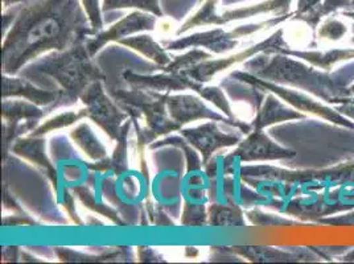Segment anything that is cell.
I'll list each match as a JSON object with an SVG mask.
<instances>
[{"mask_svg":"<svg viewBox=\"0 0 354 264\" xmlns=\"http://www.w3.org/2000/svg\"><path fill=\"white\" fill-rule=\"evenodd\" d=\"M95 35L78 0H32L14 19L3 43V72L16 74L45 52L65 50Z\"/></svg>","mask_w":354,"mask_h":264,"instance_id":"6da1fadb","label":"cell"},{"mask_svg":"<svg viewBox=\"0 0 354 264\" xmlns=\"http://www.w3.org/2000/svg\"><path fill=\"white\" fill-rule=\"evenodd\" d=\"M245 69L277 85L310 93L330 104L345 98L349 86L348 77L341 78V70L332 74L322 69L317 70L281 53H259L245 62Z\"/></svg>","mask_w":354,"mask_h":264,"instance_id":"7a4b0ae2","label":"cell"},{"mask_svg":"<svg viewBox=\"0 0 354 264\" xmlns=\"http://www.w3.org/2000/svg\"><path fill=\"white\" fill-rule=\"evenodd\" d=\"M86 41L55 52L30 68V70L45 74L59 84L64 106L77 102L91 84L104 79L102 70L91 61L93 56L88 52Z\"/></svg>","mask_w":354,"mask_h":264,"instance_id":"3957f363","label":"cell"},{"mask_svg":"<svg viewBox=\"0 0 354 264\" xmlns=\"http://www.w3.org/2000/svg\"><path fill=\"white\" fill-rule=\"evenodd\" d=\"M109 94L130 115L133 122H138L142 117L146 119L147 129H138L139 142L142 144L152 143L169 132L181 130V126L167 114V93L162 94L146 88L123 90L110 88Z\"/></svg>","mask_w":354,"mask_h":264,"instance_id":"277c9868","label":"cell"},{"mask_svg":"<svg viewBox=\"0 0 354 264\" xmlns=\"http://www.w3.org/2000/svg\"><path fill=\"white\" fill-rule=\"evenodd\" d=\"M242 176L259 177L268 181L286 182L290 187L301 185L310 189H324L339 185H354V160L342 162L325 169L286 171L268 165H254L241 168Z\"/></svg>","mask_w":354,"mask_h":264,"instance_id":"5b68a950","label":"cell"},{"mask_svg":"<svg viewBox=\"0 0 354 264\" xmlns=\"http://www.w3.org/2000/svg\"><path fill=\"white\" fill-rule=\"evenodd\" d=\"M290 16H294V14L290 15L277 16L274 19H270L267 21H262L258 24H250V26H241L238 28L232 30H225L222 28L218 30H207L203 33L192 35L188 37H180L175 41L167 43L165 48L169 50H183L187 48H196V46H204L209 49L213 53H225L236 48L238 44V40L246 36L254 35L265 27H275L290 19Z\"/></svg>","mask_w":354,"mask_h":264,"instance_id":"8992f818","label":"cell"},{"mask_svg":"<svg viewBox=\"0 0 354 264\" xmlns=\"http://www.w3.org/2000/svg\"><path fill=\"white\" fill-rule=\"evenodd\" d=\"M232 77L238 81L246 82L251 86H255L259 90H267V91L278 95V98H281L283 101L291 104L297 111H306V113H310L313 115L322 117L325 120L332 122L335 124L354 130V122H352V119L341 115L336 109H330L323 103L317 102L299 91L284 88V86L277 85L270 81H266L259 77H255L254 74L249 73V72H246V73L245 72H234L232 74Z\"/></svg>","mask_w":354,"mask_h":264,"instance_id":"52a82bcc","label":"cell"},{"mask_svg":"<svg viewBox=\"0 0 354 264\" xmlns=\"http://www.w3.org/2000/svg\"><path fill=\"white\" fill-rule=\"evenodd\" d=\"M354 209V185H342L335 191L300 197L287 202L283 211L303 220H317Z\"/></svg>","mask_w":354,"mask_h":264,"instance_id":"ba28073f","label":"cell"},{"mask_svg":"<svg viewBox=\"0 0 354 264\" xmlns=\"http://www.w3.org/2000/svg\"><path fill=\"white\" fill-rule=\"evenodd\" d=\"M81 101L85 104L88 119L117 142L126 124H123V122H127L130 115L113 100L110 94H106L102 81L91 84L82 94Z\"/></svg>","mask_w":354,"mask_h":264,"instance_id":"9c48e42d","label":"cell"},{"mask_svg":"<svg viewBox=\"0 0 354 264\" xmlns=\"http://www.w3.org/2000/svg\"><path fill=\"white\" fill-rule=\"evenodd\" d=\"M296 158L295 151L281 147L272 142L263 130L254 129L248 138L238 143V147L223 160V171L233 172L236 162H271Z\"/></svg>","mask_w":354,"mask_h":264,"instance_id":"30bf717a","label":"cell"},{"mask_svg":"<svg viewBox=\"0 0 354 264\" xmlns=\"http://www.w3.org/2000/svg\"><path fill=\"white\" fill-rule=\"evenodd\" d=\"M167 109H168L169 117L177 122L181 127L191 122L207 119V120H216V122L229 124L234 129L241 130L242 133H246V135L254 130L251 124H246V122H241L238 119H230V117L227 119L222 117L221 114L212 111L200 98L193 95H168Z\"/></svg>","mask_w":354,"mask_h":264,"instance_id":"8fae6325","label":"cell"},{"mask_svg":"<svg viewBox=\"0 0 354 264\" xmlns=\"http://www.w3.org/2000/svg\"><path fill=\"white\" fill-rule=\"evenodd\" d=\"M180 133L203 155V164H207L216 151L234 146L242 140L241 133L220 130L216 120L204 123L196 129H181Z\"/></svg>","mask_w":354,"mask_h":264,"instance_id":"7c38bea8","label":"cell"},{"mask_svg":"<svg viewBox=\"0 0 354 264\" xmlns=\"http://www.w3.org/2000/svg\"><path fill=\"white\" fill-rule=\"evenodd\" d=\"M156 19L155 16L146 15L140 12H133L130 15L123 17L117 24H114L111 28L104 32H98L91 39H88V52L91 56H94L101 48L110 41H120L123 37L130 36L136 32L142 30H155Z\"/></svg>","mask_w":354,"mask_h":264,"instance_id":"4fadbf2b","label":"cell"},{"mask_svg":"<svg viewBox=\"0 0 354 264\" xmlns=\"http://www.w3.org/2000/svg\"><path fill=\"white\" fill-rule=\"evenodd\" d=\"M233 251L249 258L252 262L271 263V262H283V263H295V262H319L323 256L316 251L315 247H299V249H281L272 247H261V246H238L233 247Z\"/></svg>","mask_w":354,"mask_h":264,"instance_id":"5bb4252c","label":"cell"},{"mask_svg":"<svg viewBox=\"0 0 354 264\" xmlns=\"http://www.w3.org/2000/svg\"><path fill=\"white\" fill-rule=\"evenodd\" d=\"M21 97L37 106H43L49 110L64 106V97L59 88L56 90H43L36 88L28 79L24 78H11L7 74L3 77V98Z\"/></svg>","mask_w":354,"mask_h":264,"instance_id":"9a60e30c","label":"cell"},{"mask_svg":"<svg viewBox=\"0 0 354 264\" xmlns=\"http://www.w3.org/2000/svg\"><path fill=\"white\" fill-rule=\"evenodd\" d=\"M126 82L136 88H146L159 93H169V91H178V90H196L200 82L189 78L188 75L183 73H168L164 72L158 75H139L135 73L124 74Z\"/></svg>","mask_w":354,"mask_h":264,"instance_id":"2e32d148","label":"cell"},{"mask_svg":"<svg viewBox=\"0 0 354 264\" xmlns=\"http://www.w3.org/2000/svg\"><path fill=\"white\" fill-rule=\"evenodd\" d=\"M277 53L291 56L295 59H304L312 66L319 68L325 72H330L332 68L339 62L354 59V48L332 49L326 52H320V50H294L290 48V45L286 44L279 48Z\"/></svg>","mask_w":354,"mask_h":264,"instance_id":"e0dca14e","label":"cell"},{"mask_svg":"<svg viewBox=\"0 0 354 264\" xmlns=\"http://www.w3.org/2000/svg\"><path fill=\"white\" fill-rule=\"evenodd\" d=\"M304 117L306 115L300 114L296 109H290L284 106L274 94H268L265 98L263 106L258 110L257 117L251 123V126L252 129L263 130L267 126H271L275 123L294 120V119H303Z\"/></svg>","mask_w":354,"mask_h":264,"instance_id":"ac0fdd59","label":"cell"},{"mask_svg":"<svg viewBox=\"0 0 354 264\" xmlns=\"http://www.w3.org/2000/svg\"><path fill=\"white\" fill-rule=\"evenodd\" d=\"M12 152L16 155L39 165L55 185H57V172L45 155V140L40 136H30V139H17L12 144Z\"/></svg>","mask_w":354,"mask_h":264,"instance_id":"d6986e66","label":"cell"},{"mask_svg":"<svg viewBox=\"0 0 354 264\" xmlns=\"http://www.w3.org/2000/svg\"><path fill=\"white\" fill-rule=\"evenodd\" d=\"M119 43L124 45V46L131 48L136 52H139L140 55H143L148 59L159 64L162 68L167 66L172 61L171 57L168 56V53L165 52V49H162V45L158 44L151 36H147V35L122 39Z\"/></svg>","mask_w":354,"mask_h":264,"instance_id":"ffe728a7","label":"cell"},{"mask_svg":"<svg viewBox=\"0 0 354 264\" xmlns=\"http://www.w3.org/2000/svg\"><path fill=\"white\" fill-rule=\"evenodd\" d=\"M71 136L75 142V144L81 148L90 159L102 160L106 158V148L86 123H81L77 129H74L73 131L71 132Z\"/></svg>","mask_w":354,"mask_h":264,"instance_id":"44dd1931","label":"cell"},{"mask_svg":"<svg viewBox=\"0 0 354 264\" xmlns=\"http://www.w3.org/2000/svg\"><path fill=\"white\" fill-rule=\"evenodd\" d=\"M46 114L43 109H39L37 104L26 101H3L1 115L7 123H20L30 119H41Z\"/></svg>","mask_w":354,"mask_h":264,"instance_id":"7402d4cb","label":"cell"},{"mask_svg":"<svg viewBox=\"0 0 354 264\" xmlns=\"http://www.w3.org/2000/svg\"><path fill=\"white\" fill-rule=\"evenodd\" d=\"M209 218H210V225L217 227H233V226L246 225V222L243 220V213L241 207L236 204L210 206Z\"/></svg>","mask_w":354,"mask_h":264,"instance_id":"603a6c76","label":"cell"},{"mask_svg":"<svg viewBox=\"0 0 354 264\" xmlns=\"http://www.w3.org/2000/svg\"><path fill=\"white\" fill-rule=\"evenodd\" d=\"M353 6L352 0H322L319 4H316L312 10L308 12H306L304 15L297 17L296 20L304 21L306 24H308L312 30H316V27L319 26L320 20L324 16L333 14L335 11H337L342 7H351Z\"/></svg>","mask_w":354,"mask_h":264,"instance_id":"cb8c5ba5","label":"cell"},{"mask_svg":"<svg viewBox=\"0 0 354 264\" xmlns=\"http://www.w3.org/2000/svg\"><path fill=\"white\" fill-rule=\"evenodd\" d=\"M88 117L86 115V110H80V111H68V113H62L57 117H52L49 120H46L41 126L36 127L30 136H43L48 132L55 131V130H59L64 127H68L71 124H73L75 122L81 120L82 117Z\"/></svg>","mask_w":354,"mask_h":264,"instance_id":"d4e9b609","label":"cell"},{"mask_svg":"<svg viewBox=\"0 0 354 264\" xmlns=\"http://www.w3.org/2000/svg\"><path fill=\"white\" fill-rule=\"evenodd\" d=\"M212 59V55L207 53L205 50L200 49H193L191 52L185 53L184 56L176 57L174 61H171L167 66H164V72L168 73H184L189 69L194 68L196 65Z\"/></svg>","mask_w":354,"mask_h":264,"instance_id":"484cf974","label":"cell"},{"mask_svg":"<svg viewBox=\"0 0 354 264\" xmlns=\"http://www.w3.org/2000/svg\"><path fill=\"white\" fill-rule=\"evenodd\" d=\"M117 8H139L155 16H162L159 0H104V11Z\"/></svg>","mask_w":354,"mask_h":264,"instance_id":"4316f807","label":"cell"},{"mask_svg":"<svg viewBox=\"0 0 354 264\" xmlns=\"http://www.w3.org/2000/svg\"><path fill=\"white\" fill-rule=\"evenodd\" d=\"M216 3H217V0H207L204 7L180 28L177 35H181L183 32H187L191 28L200 27V26H214V21H216V17H217V15H216Z\"/></svg>","mask_w":354,"mask_h":264,"instance_id":"83f0119b","label":"cell"},{"mask_svg":"<svg viewBox=\"0 0 354 264\" xmlns=\"http://www.w3.org/2000/svg\"><path fill=\"white\" fill-rule=\"evenodd\" d=\"M197 94H200L203 98H205L207 101H210L212 103H214L222 113L226 114V117H230V119H236L233 117V113H232V109L229 106V102L225 97V94L222 93L221 88H205L203 84H200L196 90H194Z\"/></svg>","mask_w":354,"mask_h":264,"instance_id":"f1b7e54d","label":"cell"},{"mask_svg":"<svg viewBox=\"0 0 354 264\" xmlns=\"http://www.w3.org/2000/svg\"><path fill=\"white\" fill-rule=\"evenodd\" d=\"M348 33V27L337 19H328L319 30L320 40L339 41Z\"/></svg>","mask_w":354,"mask_h":264,"instance_id":"f546056e","label":"cell"},{"mask_svg":"<svg viewBox=\"0 0 354 264\" xmlns=\"http://www.w3.org/2000/svg\"><path fill=\"white\" fill-rule=\"evenodd\" d=\"M73 189L74 191L77 193V197H78V198H80L85 205L88 206V207H91V206H100V207H94V210H95V211H98L100 214H104V216H107L110 220H114L117 225H123V223H122V220H119L117 213H115L114 210H110V209H107V210H106V207H104V206L98 205V204L95 202L94 196H91L86 188H84V187H77V188H73Z\"/></svg>","mask_w":354,"mask_h":264,"instance_id":"4dcf8cb0","label":"cell"},{"mask_svg":"<svg viewBox=\"0 0 354 264\" xmlns=\"http://www.w3.org/2000/svg\"><path fill=\"white\" fill-rule=\"evenodd\" d=\"M207 220L205 207L203 205L187 204L184 207L181 223L184 226H204Z\"/></svg>","mask_w":354,"mask_h":264,"instance_id":"1f68e13d","label":"cell"},{"mask_svg":"<svg viewBox=\"0 0 354 264\" xmlns=\"http://www.w3.org/2000/svg\"><path fill=\"white\" fill-rule=\"evenodd\" d=\"M82 6L85 8V12L88 17V21L91 23L93 28L98 33L102 30V15H101V7L100 0H82Z\"/></svg>","mask_w":354,"mask_h":264,"instance_id":"d6a6232c","label":"cell"},{"mask_svg":"<svg viewBox=\"0 0 354 264\" xmlns=\"http://www.w3.org/2000/svg\"><path fill=\"white\" fill-rule=\"evenodd\" d=\"M320 225H328V226H336V227H354V210L346 213V214H339L335 217H324L322 220H317Z\"/></svg>","mask_w":354,"mask_h":264,"instance_id":"836d02e7","label":"cell"},{"mask_svg":"<svg viewBox=\"0 0 354 264\" xmlns=\"http://www.w3.org/2000/svg\"><path fill=\"white\" fill-rule=\"evenodd\" d=\"M139 258L142 262H162V255L148 247H139Z\"/></svg>","mask_w":354,"mask_h":264,"instance_id":"e575fe53","label":"cell"},{"mask_svg":"<svg viewBox=\"0 0 354 264\" xmlns=\"http://www.w3.org/2000/svg\"><path fill=\"white\" fill-rule=\"evenodd\" d=\"M335 109L339 111L341 115H344V117H349V119L354 120V104L341 103V104H337Z\"/></svg>","mask_w":354,"mask_h":264,"instance_id":"d590c367","label":"cell"},{"mask_svg":"<svg viewBox=\"0 0 354 264\" xmlns=\"http://www.w3.org/2000/svg\"><path fill=\"white\" fill-rule=\"evenodd\" d=\"M12 218V222H8V223H6V226H8V225H14V226H19V225H36V222L33 220H30V217H27V216H12L11 217Z\"/></svg>","mask_w":354,"mask_h":264,"instance_id":"8d00e7d4","label":"cell"},{"mask_svg":"<svg viewBox=\"0 0 354 264\" xmlns=\"http://www.w3.org/2000/svg\"><path fill=\"white\" fill-rule=\"evenodd\" d=\"M341 262H354V249H348L345 255H339Z\"/></svg>","mask_w":354,"mask_h":264,"instance_id":"74e56055","label":"cell"},{"mask_svg":"<svg viewBox=\"0 0 354 264\" xmlns=\"http://www.w3.org/2000/svg\"><path fill=\"white\" fill-rule=\"evenodd\" d=\"M341 103H349V104H354V97H346V98H341L337 101L336 104H341Z\"/></svg>","mask_w":354,"mask_h":264,"instance_id":"f35d334b","label":"cell"},{"mask_svg":"<svg viewBox=\"0 0 354 264\" xmlns=\"http://www.w3.org/2000/svg\"><path fill=\"white\" fill-rule=\"evenodd\" d=\"M21 1H26V0H3V4H4V7H10V6H12V4L21 3Z\"/></svg>","mask_w":354,"mask_h":264,"instance_id":"ab89813d","label":"cell"},{"mask_svg":"<svg viewBox=\"0 0 354 264\" xmlns=\"http://www.w3.org/2000/svg\"><path fill=\"white\" fill-rule=\"evenodd\" d=\"M346 97H354V84L349 85V86L346 88ZM346 97H345V98H346Z\"/></svg>","mask_w":354,"mask_h":264,"instance_id":"60d3db41","label":"cell"},{"mask_svg":"<svg viewBox=\"0 0 354 264\" xmlns=\"http://www.w3.org/2000/svg\"><path fill=\"white\" fill-rule=\"evenodd\" d=\"M342 15L346 16V17H349V19L354 20V11H346V12H344Z\"/></svg>","mask_w":354,"mask_h":264,"instance_id":"b9f144b4","label":"cell"},{"mask_svg":"<svg viewBox=\"0 0 354 264\" xmlns=\"http://www.w3.org/2000/svg\"><path fill=\"white\" fill-rule=\"evenodd\" d=\"M352 41H353V43H354V37H353V39H352Z\"/></svg>","mask_w":354,"mask_h":264,"instance_id":"7bdbcfd3","label":"cell"}]
</instances>
